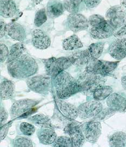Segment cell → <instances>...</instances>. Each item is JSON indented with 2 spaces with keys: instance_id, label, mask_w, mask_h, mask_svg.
<instances>
[{
  "instance_id": "8d00e7d4",
  "label": "cell",
  "mask_w": 126,
  "mask_h": 147,
  "mask_svg": "<svg viewBox=\"0 0 126 147\" xmlns=\"http://www.w3.org/2000/svg\"><path fill=\"white\" fill-rule=\"evenodd\" d=\"M106 19H105V18H103L101 15L94 14L89 17L88 22L89 25L91 27H95L100 25Z\"/></svg>"
},
{
  "instance_id": "603a6c76",
  "label": "cell",
  "mask_w": 126,
  "mask_h": 147,
  "mask_svg": "<svg viewBox=\"0 0 126 147\" xmlns=\"http://www.w3.org/2000/svg\"><path fill=\"white\" fill-rule=\"evenodd\" d=\"M63 3L64 9L70 14L78 13L85 7L83 0H63Z\"/></svg>"
},
{
  "instance_id": "83f0119b",
  "label": "cell",
  "mask_w": 126,
  "mask_h": 147,
  "mask_svg": "<svg viewBox=\"0 0 126 147\" xmlns=\"http://www.w3.org/2000/svg\"><path fill=\"white\" fill-rule=\"evenodd\" d=\"M113 90L110 86L102 85L96 89L92 93L94 100L102 101L108 98L112 93Z\"/></svg>"
},
{
  "instance_id": "484cf974",
  "label": "cell",
  "mask_w": 126,
  "mask_h": 147,
  "mask_svg": "<svg viewBox=\"0 0 126 147\" xmlns=\"http://www.w3.org/2000/svg\"><path fill=\"white\" fill-rule=\"evenodd\" d=\"M83 45L76 35L74 34L65 39L62 42V47L66 51H73L82 48Z\"/></svg>"
},
{
  "instance_id": "bcb514c9",
  "label": "cell",
  "mask_w": 126,
  "mask_h": 147,
  "mask_svg": "<svg viewBox=\"0 0 126 147\" xmlns=\"http://www.w3.org/2000/svg\"><path fill=\"white\" fill-rule=\"evenodd\" d=\"M31 1H32L34 3L35 5H39L40 3H41L44 0H30Z\"/></svg>"
},
{
  "instance_id": "4dcf8cb0",
  "label": "cell",
  "mask_w": 126,
  "mask_h": 147,
  "mask_svg": "<svg viewBox=\"0 0 126 147\" xmlns=\"http://www.w3.org/2000/svg\"><path fill=\"white\" fill-rule=\"evenodd\" d=\"M47 17L46 9L42 8L37 11L35 16L34 25L38 27L41 26L47 21Z\"/></svg>"
},
{
  "instance_id": "277c9868",
  "label": "cell",
  "mask_w": 126,
  "mask_h": 147,
  "mask_svg": "<svg viewBox=\"0 0 126 147\" xmlns=\"http://www.w3.org/2000/svg\"><path fill=\"white\" fill-rule=\"evenodd\" d=\"M38 103V101L24 99L16 101L10 108V115L12 119L17 118L25 117L33 113L34 108Z\"/></svg>"
},
{
  "instance_id": "5b68a950",
  "label": "cell",
  "mask_w": 126,
  "mask_h": 147,
  "mask_svg": "<svg viewBox=\"0 0 126 147\" xmlns=\"http://www.w3.org/2000/svg\"><path fill=\"white\" fill-rule=\"evenodd\" d=\"M106 20L117 31L126 22V10L121 5L112 6L106 13Z\"/></svg>"
},
{
  "instance_id": "8fae6325",
  "label": "cell",
  "mask_w": 126,
  "mask_h": 147,
  "mask_svg": "<svg viewBox=\"0 0 126 147\" xmlns=\"http://www.w3.org/2000/svg\"><path fill=\"white\" fill-rule=\"evenodd\" d=\"M108 53L114 59L121 60L126 57V37L117 38L112 42L108 49Z\"/></svg>"
},
{
  "instance_id": "f35d334b",
  "label": "cell",
  "mask_w": 126,
  "mask_h": 147,
  "mask_svg": "<svg viewBox=\"0 0 126 147\" xmlns=\"http://www.w3.org/2000/svg\"><path fill=\"white\" fill-rule=\"evenodd\" d=\"M11 125V123H8L3 125L2 127H1V132H0V136H1V141L4 140L7 135L9 129Z\"/></svg>"
},
{
  "instance_id": "8992f818",
  "label": "cell",
  "mask_w": 126,
  "mask_h": 147,
  "mask_svg": "<svg viewBox=\"0 0 126 147\" xmlns=\"http://www.w3.org/2000/svg\"><path fill=\"white\" fill-rule=\"evenodd\" d=\"M51 77L47 74L32 76L27 79L26 83L28 88L34 92L46 94L50 87Z\"/></svg>"
},
{
  "instance_id": "ab89813d",
  "label": "cell",
  "mask_w": 126,
  "mask_h": 147,
  "mask_svg": "<svg viewBox=\"0 0 126 147\" xmlns=\"http://www.w3.org/2000/svg\"><path fill=\"white\" fill-rule=\"evenodd\" d=\"M0 117H1V127H2L3 125H5V123L6 122L8 117V115L7 111L5 110V108L2 107H1V112H0Z\"/></svg>"
},
{
  "instance_id": "ac0fdd59",
  "label": "cell",
  "mask_w": 126,
  "mask_h": 147,
  "mask_svg": "<svg viewBox=\"0 0 126 147\" xmlns=\"http://www.w3.org/2000/svg\"><path fill=\"white\" fill-rule=\"evenodd\" d=\"M46 13L50 19H55L62 15L64 11L63 3L59 0H49L46 6Z\"/></svg>"
},
{
  "instance_id": "cb8c5ba5",
  "label": "cell",
  "mask_w": 126,
  "mask_h": 147,
  "mask_svg": "<svg viewBox=\"0 0 126 147\" xmlns=\"http://www.w3.org/2000/svg\"><path fill=\"white\" fill-rule=\"evenodd\" d=\"M41 60L44 65L47 75L54 78L61 72L58 67L56 58L52 57L48 59H42Z\"/></svg>"
},
{
  "instance_id": "ee69618b",
  "label": "cell",
  "mask_w": 126,
  "mask_h": 147,
  "mask_svg": "<svg viewBox=\"0 0 126 147\" xmlns=\"http://www.w3.org/2000/svg\"><path fill=\"white\" fill-rule=\"evenodd\" d=\"M121 85L123 88L126 91V76H123L121 78Z\"/></svg>"
},
{
  "instance_id": "3957f363",
  "label": "cell",
  "mask_w": 126,
  "mask_h": 147,
  "mask_svg": "<svg viewBox=\"0 0 126 147\" xmlns=\"http://www.w3.org/2000/svg\"><path fill=\"white\" fill-rule=\"evenodd\" d=\"M78 80L80 92L86 95L92 94L96 89L104 85L106 82L105 77L88 73L85 71L80 76Z\"/></svg>"
},
{
  "instance_id": "d590c367",
  "label": "cell",
  "mask_w": 126,
  "mask_h": 147,
  "mask_svg": "<svg viewBox=\"0 0 126 147\" xmlns=\"http://www.w3.org/2000/svg\"><path fill=\"white\" fill-rule=\"evenodd\" d=\"M19 130L25 136H31L35 132V127L34 125L27 122H22L20 124Z\"/></svg>"
},
{
  "instance_id": "d6a6232c",
  "label": "cell",
  "mask_w": 126,
  "mask_h": 147,
  "mask_svg": "<svg viewBox=\"0 0 126 147\" xmlns=\"http://www.w3.org/2000/svg\"><path fill=\"white\" fill-rule=\"evenodd\" d=\"M53 147H72L73 146L70 137L61 136L56 139L53 143Z\"/></svg>"
},
{
  "instance_id": "6da1fadb",
  "label": "cell",
  "mask_w": 126,
  "mask_h": 147,
  "mask_svg": "<svg viewBox=\"0 0 126 147\" xmlns=\"http://www.w3.org/2000/svg\"><path fill=\"white\" fill-rule=\"evenodd\" d=\"M39 69L35 60L28 54H22L8 63L7 69L11 77L16 79L29 78L37 73Z\"/></svg>"
},
{
  "instance_id": "7bdbcfd3",
  "label": "cell",
  "mask_w": 126,
  "mask_h": 147,
  "mask_svg": "<svg viewBox=\"0 0 126 147\" xmlns=\"http://www.w3.org/2000/svg\"><path fill=\"white\" fill-rule=\"evenodd\" d=\"M6 24L5 21L3 20H1L0 21V27H1V33H0V38H2L5 34L6 30H5V26H6Z\"/></svg>"
},
{
  "instance_id": "2e32d148",
  "label": "cell",
  "mask_w": 126,
  "mask_h": 147,
  "mask_svg": "<svg viewBox=\"0 0 126 147\" xmlns=\"http://www.w3.org/2000/svg\"><path fill=\"white\" fill-rule=\"evenodd\" d=\"M5 30L7 34L11 39L20 42H24L26 36L25 30L24 27L19 23L12 22L7 24Z\"/></svg>"
},
{
  "instance_id": "7a4b0ae2",
  "label": "cell",
  "mask_w": 126,
  "mask_h": 147,
  "mask_svg": "<svg viewBox=\"0 0 126 147\" xmlns=\"http://www.w3.org/2000/svg\"><path fill=\"white\" fill-rule=\"evenodd\" d=\"M54 85L59 99H67L80 92L78 80L66 71H62L54 78Z\"/></svg>"
},
{
  "instance_id": "f1b7e54d",
  "label": "cell",
  "mask_w": 126,
  "mask_h": 147,
  "mask_svg": "<svg viewBox=\"0 0 126 147\" xmlns=\"http://www.w3.org/2000/svg\"><path fill=\"white\" fill-rule=\"evenodd\" d=\"M25 51L24 45L21 42H17L13 45L10 49L7 58V64L14 59L21 56Z\"/></svg>"
},
{
  "instance_id": "ba28073f",
  "label": "cell",
  "mask_w": 126,
  "mask_h": 147,
  "mask_svg": "<svg viewBox=\"0 0 126 147\" xmlns=\"http://www.w3.org/2000/svg\"><path fill=\"white\" fill-rule=\"evenodd\" d=\"M81 125L80 123L73 121L64 128V132L69 136L73 147H82L86 141L81 129Z\"/></svg>"
},
{
  "instance_id": "836d02e7",
  "label": "cell",
  "mask_w": 126,
  "mask_h": 147,
  "mask_svg": "<svg viewBox=\"0 0 126 147\" xmlns=\"http://www.w3.org/2000/svg\"><path fill=\"white\" fill-rule=\"evenodd\" d=\"M116 113H117L116 111L108 107V108H106L104 110L102 109V111L99 113L96 117L93 118L92 121L99 122L100 121L104 120L110 117Z\"/></svg>"
},
{
  "instance_id": "74e56055",
  "label": "cell",
  "mask_w": 126,
  "mask_h": 147,
  "mask_svg": "<svg viewBox=\"0 0 126 147\" xmlns=\"http://www.w3.org/2000/svg\"><path fill=\"white\" fill-rule=\"evenodd\" d=\"M0 49H1V55H0L1 63H3L5 61V60L8 58L9 51L8 50L7 46L5 44H3V43L1 44Z\"/></svg>"
},
{
  "instance_id": "7c38bea8",
  "label": "cell",
  "mask_w": 126,
  "mask_h": 147,
  "mask_svg": "<svg viewBox=\"0 0 126 147\" xmlns=\"http://www.w3.org/2000/svg\"><path fill=\"white\" fill-rule=\"evenodd\" d=\"M116 30L110 25L107 20L95 27H91L90 34L93 39L102 40L108 39L114 35Z\"/></svg>"
},
{
  "instance_id": "e0dca14e",
  "label": "cell",
  "mask_w": 126,
  "mask_h": 147,
  "mask_svg": "<svg viewBox=\"0 0 126 147\" xmlns=\"http://www.w3.org/2000/svg\"><path fill=\"white\" fill-rule=\"evenodd\" d=\"M18 8L14 0L0 1V14L5 18H11L17 15Z\"/></svg>"
},
{
  "instance_id": "60d3db41",
  "label": "cell",
  "mask_w": 126,
  "mask_h": 147,
  "mask_svg": "<svg viewBox=\"0 0 126 147\" xmlns=\"http://www.w3.org/2000/svg\"><path fill=\"white\" fill-rule=\"evenodd\" d=\"M83 1L88 8H94L100 3L101 0H83Z\"/></svg>"
},
{
  "instance_id": "4fadbf2b",
  "label": "cell",
  "mask_w": 126,
  "mask_h": 147,
  "mask_svg": "<svg viewBox=\"0 0 126 147\" xmlns=\"http://www.w3.org/2000/svg\"><path fill=\"white\" fill-rule=\"evenodd\" d=\"M31 35L32 44L35 48L39 49H46L50 46V38L44 30L40 29L33 30Z\"/></svg>"
},
{
  "instance_id": "d6986e66",
  "label": "cell",
  "mask_w": 126,
  "mask_h": 147,
  "mask_svg": "<svg viewBox=\"0 0 126 147\" xmlns=\"http://www.w3.org/2000/svg\"><path fill=\"white\" fill-rule=\"evenodd\" d=\"M37 135L40 142L44 145L53 144L57 138L56 133L52 128H41L38 131Z\"/></svg>"
},
{
  "instance_id": "f6af8a7d",
  "label": "cell",
  "mask_w": 126,
  "mask_h": 147,
  "mask_svg": "<svg viewBox=\"0 0 126 147\" xmlns=\"http://www.w3.org/2000/svg\"><path fill=\"white\" fill-rule=\"evenodd\" d=\"M120 5L126 8V0H120Z\"/></svg>"
},
{
  "instance_id": "f546056e",
  "label": "cell",
  "mask_w": 126,
  "mask_h": 147,
  "mask_svg": "<svg viewBox=\"0 0 126 147\" xmlns=\"http://www.w3.org/2000/svg\"><path fill=\"white\" fill-rule=\"evenodd\" d=\"M104 46V42H98L90 45L88 49L92 58L94 59H99L102 55Z\"/></svg>"
},
{
  "instance_id": "52a82bcc",
  "label": "cell",
  "mask_w": 126,
  "mask_h": 147,
  "mask_svg": "<svg viewBox=\"0 0 126 147\" xmlns=\"http://www.w3.org/2000/svg\"><path fill=\"white\" fill-rule=\"evenodd\" d=\"M103 109L100 101L89 100L83 103L78 108V116L82 120L92 119L96 117Z\"/></svg>"
},
{
  "instance_id": "9c48e42d",
  "label": "cell",
  "mask_w": 126,
  "mask_h": 147,
  "mask_svg": "<svg viewBox=\"0 0 126 147\" xmlns=\"http://www.w3.org/2000/svg\"><path fill=\"white\" fill-rule=\"evenodd\" d=\"M81 129L86 140L91 143L97 142L101 135V124L98 121L84 123L81 125Z\"/></svg>"
},
{
  "instance_id": "1f68e13d",
  "label": "cell",
  "mask_w": 126,
  "mask_h": 147,
  "mask_svg": "<svg viewBox=\"0 0 126 147\" xmlns=\"http://www.w3.org/2000/svg\"><path fill=\"white\" fill-rule=\"evenodd\" d=\"M14 147H33V142L28 137L18 136L15 138L13 141Z\"/></svg>"
},
{
  "instance_id": "9a60e30c",
  "label": "cell",
  "mask_w": 126,
  "mask_h": 147,
  "mask_svg": "<svg viewBox=\"0 0 126 147\" xmlns=\"http://www.w3.org/2000/svg\"><path fill=\"white\" fill-rule=\"evenodd\" d=\"M55 102V107L65 117L70 121H74L78 117V108L75 105L59 98L56 99Z\"/></svg>"
},
{
  "instance_id": "e575fe53",
  "label": "cell",
  "mask_w": 126,
  "mask_h": 147,
  "mask_svg": "<svg viewBox=\"0 0 126 147\" xmlns=\"http://www.w3.org/2000/svg\"><path fill=\"white\" fill-rule=\"evenodd\" d=\"M56 62L60 71L62 72L65 69H68L73 65V62L70 57H62L56 58Z\"/></svg>"
},
{
  "instance_id": "5bb4252c",
  "label": "cell",
  "mask_w": 126,
  "mask_h": 147,
  "mask_svg": "<svg viewBox=\"0 0 126 147\" xmlns=\"http://www.w3.org/2000/svg\"><path fill=\"white\" fill-rule=\"evenodd\" d=\"M107 106L117 112L126 111V95L123 93H112L107 99Z\"/></svg>"
},
{
  "instance_id": "4316f807",
  "label": "cell",
  "mask_w": 126,
  "mask_h": 147,
  "mask_svg": "<svg viewBox=\"0 0 126 147\" xmlns=\"http://www.w3.org/2000/svg\"><path fill=\"white\" fill-rule=\"evenodd\" d=\"M110 147H126V134L122 131L114 133L109 138Z\"/></svg>"
},
{
  "instance_id": "7402d4cb",
  "label": "cell",
  "mask_w": 126,
  "mask_h": 147,
  "mask_svg": "<svg viewBox=\"0 0 126 147\" xmlns=\"http://www.w3.org/2000/svg\"><path fill=\"white\" fill-rule=\"evenodd\" d=\"M85 71L88 73L99 74L105 77L103 60L91 58L86 65Z\"/></svg>"
},
{
  "instance_id": "ffe728a7",
  "label": "cell",
  "mask_w": 126,
  "mask_h": 147,
  "mask_svg": "<svg viewBox=\"0 0 126 147\" xmlns=\"http://www.w3.org/2000/svg\"><path fill=\"white\" fill-rule=\"evenodd\" d=\"M73 62V65L78 66L86 65L92 58L88 49L77 51L69 56Z\"/></svg>"
},
{
  "instance_id": "d4e9b609",
  "label": "cell",
  "mask_w": 126,
  "mask_h": 147,
  "mask_svg": "<svg viewBox=\"0 0 126 147\" xmlns=\"http://www.w3.org/2000/svg\"><path fill=\"white\" fill-rule=\"evenodd\" d=\"M15 86L13 82L5 80L1 83L0 93L1 100H5L13 97L15 92Z\"/></svg>"
},
{
  "instance_id": "30bf717a",
  "label": "cell",
  "mask_w": 126,
  "mask_h": 147,
  "mask_svg": "<svg viewBox=\"0 0 126 147\" xmlns=\"http://www.w3.org/2000/svg\"><path fill=\"white\" fill-rule=\"evenodd\" d=\"M66 26L68 29L74 33L87 30L89 26L88 19L80 13L70 14L66 20Z\"/></svg>"
},
{
  "instance_id": "44dd1931",
  "label": "cell",
  "mask_w": 126,
  "mask_h": 147,
  "mask_svg": "<svg viewBox=\"0 0 126 147\" xmlns=\"http://www.w3.org/2000/svg\"><path fill=\"white\" fill-rule=\"evenodd\" d=\"M28 119L35 125L40 128L48 127L54 129L55 127L49 118L42 113H38L29 117Z\"/></svg>"
},
{
  "instance_id": "b9f144b4",
  "label": "cell",
  "mask_w": 126,
  "mask_h": 147,
  "mask_svg": "<svg viewBox=\"0 0 126 147\" xmlns=\"http://www.w3.org/2000/svg\"><path fill=\"white\" fill-rule=\"evenodd\" d=\"M126 35V23L115 32L114 36L116 38L122 37Z\"/></svg>"
}]
</instances>
